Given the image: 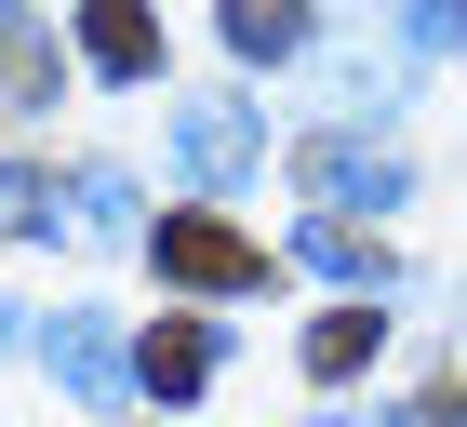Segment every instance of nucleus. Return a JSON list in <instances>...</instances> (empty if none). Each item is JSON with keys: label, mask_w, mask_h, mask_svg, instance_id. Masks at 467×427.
Masks as SVG:
<instances>
[{"label": "nucleus", "mask_w": 467, "mask_h": 427, "mask_svg": "<svg viewBox=\"0 0 467 427\" xmlns=\"http://www.w3.org/2000/svg\"><path fill=\"white\" fill-rule=\"evenodd\" d=\"M161 281H187V294H241V281H267V254H254L227 214H161Z\"/></svg>", "instance_id": "obj_1"}, {"label": "nucleus", "mask_w": 467, "mask_h": 427, "mask_svg": "<svg viewBox=\"0 0 467 427\" xmlns=\"http://www.w3.org/2000/svg\"><path fill=\"white\" fill-rule=\"evenodd\" d=\"M40 360H54V388H67V401H94V414L147 388V374H134V348H120L94 307H67V320H54V334H40Z\"/></svg>", "instance_id": "obj_2"}, {"label": "nucleus", "mask_w": 467, "mask_h": 427, "mask_svg": "<svg viewBox=\"0 0 467 427\" xmlns=\"http://www.w3.org/2000/svg\"><path fill=\"white\" fill-rule=\"evenodd\" d=\"M174 161H187L201 187H241L267 147H254V120H241V107H187V120H174Z\"/></svg>", "instance_id": "obj_3"}, {"label": "nucleus", "mask_w": 467, "mask_h": 427, "mask_svg": "<svg viewBox=\"0 0 467 427\" xmlns=\"http://www.w3.org/2000/svg\"><path fill=\"white\" fill-rule=\"evenodd\" d=\"M307 187H321V201H374V214H388L414 174H400L388 147H360V134H321V147H307Z\"/></svg>", "instance_id": "obj_4"}, {"label": "nucleus", "mask_w": 467, "mask_h": 427, "mask_svg": "<svg viewBox=\"0 0 467 427\" xmlns=\"http://www.w3.org/2000/svg\"><path fill=\"white\" fill-rule=\"evenodd\" d=\"M134 374L161 401H201V388H214V334H201V320H161V334L134 348Z\"/></svg>", "instance_id": "obj_5"}, {"label": "nucleus", "mask_w": 467, "mask_h": 427, "mask_svg": "<svg viewBox=\"0 0 467 427\" xmlns=\"http://www.w3.org/2000/svg\"><path fill=\"white\" fill-rule=\"evenodd\" d=\"M80 54H94L108 80H147V68H161V27H147L134 0H94V14H80Z\"/></svg>", "instance_id": "obj_6"}, {"label": "nucleus", "mask_w": 467, "mask_h": 427, "mask_svg": "<svg viewBox=\"0 0 467 427\" xmlns=\"http://www.w3.org/2000/svg\"><path fill=\"white\" fill-rule=\"evenodd\" d=\"M0 94H14V107H40V94H54V40H40V14H27V0H0Z\"/></svg>", "instance_id": "obj_7"}, {"label": "nucleus", "mask_w": 467, "mask_h": 427, "mask_svg": "<svg viewBox=\"0 0 467 427\" xmlns=\"http://www.w3.org/2000/svg\"><path fill=\"white\" fill-rule=\"evenodd\" d=\"M294 254H307V267H321V281H388V254L360 241L348 214H307V227H294Z\"/></svg>", "instance_id": "obj_8"}, {"label": "nucleus", "mask_w": 467, "mask_h": 427, "mask_svg": "<svg viewBox=\"0 0 467 427\" xmlns=\"http://www.w3.org/2000/svg\"><path fill=\"white\" fill-rule=\"evenodd\" d=\"M227 40L267 68V54H294V40H307V0H241V14H227Z\"/></svg>", "instance_id": "obj_9"}, {"label": "nucleus", "mask_w": 467, "mask_h": 427, "mask_svg": "<svg viewBox=\"0 0 467 427\" xmlns=\"http://www.w3.org/2000/svg\"><path fill=\"white\" fill-rule=\"evenodd\" d=\"M67 214H80V241H134V187H120V174H80Z\"/></svg>", "instance_id": "obj_10"}, {"label": "nucleus", "mask_w": 467, "mask_h": 427, "mask_svg": "<svg viewBox=\"0 0 467 427\" xmlns=\"http://www.w3.org/2000/svg\"><path fill=\"white\" fill-rule=\"evenodd\" d=\"M360 360H374V307H334L307 334V374H360Z\"/></svg>", "instance_id": "obj_11"}, {"label": "nucleus", "mask_w": 467, "mask_h": 427, "mask_svg": "<svg viewBox=\"0 0 467 427\" xmlns=\"http://www.w3.org/2000/svg\"><path fill=\"white\" fill-rule=\"evenodd\" d=\"M54 214V174H27V161H0V227H40Z\"/></svg>", "instance_id": "obj_12"}, {"label": "nucleus", "mask_w": 467, "mask_h": 427, "mask_svg": "<svg viewBox=\"0 0 467 427\" xmlns=\"http://www.w3.org/2000/svg\"><path fill=\"white\" fill-rule=\"evenodd\" d=\"M414 40H428V54H454V40H467V0H414Z\"/></svg>", "instance_id": "obj_13"}, {"label": "nucleus", "mask_w": 467, "mask_h": 427, "mask_svg": "<svg viewBox=\"0 0 467 427\" xmlns=\"http://www.w3.org/2000/svg\"><path fill=\"white\" fill-rule=\"evenodd\" d=\"M321 427H348V414H321Z\"/></svg>", "instance_id": "obj_14"}]
</instances>
